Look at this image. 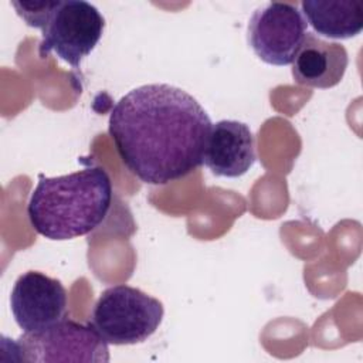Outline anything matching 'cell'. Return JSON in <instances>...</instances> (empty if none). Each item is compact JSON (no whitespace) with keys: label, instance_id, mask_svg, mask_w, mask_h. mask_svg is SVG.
Returning a JSON list of instances; mask_svg holds the SVG:
<instances>
[{"label":"cell","instance_id":"1","mask_svg":"<svg viewBox=\"0 0 363 363\" xmlns=\"http://www.w3.org/2000/svg\"><path fill=\"white\" fill-rule=\"evenodd\" d=\"M211 126L190 94L169 84H147L113 105L108 130L128 170L146 184L162 186L203 164Z\"/></svg>","mask_w":363,"mask_h":363},{"label":"cell","instance_id":"2","mask_svg":"<svg viewBox=\"0 0 363 363\" xmlns=\"http://www.w3.org/2000/svg\"><path fill=\"white\" fill-rule=\"evenodd\" d=\"M111 203L109 174L99 166H88L57 177L38 174L27 216L40 235L62 241L95 230L106 217Z\"/></svg>","mask_w":363,"mask_h":363},{"label":"cell","instance_id":"3","mask_svg":"<svg viewBox=\"0 0 363 363\" xmlns=\"http://www.w3.org/2000/svg\"><path fill=\"white\" fill-rule=\"evenodd\" d=\"M163 303L129 285H113L96 299L91 323L108 345L123 346L147 340L160 326Z\"/></svg>","mask_w":363,"mask_h":363},{"label":"cell","instance_id":"4","mask_svg":"<svg viewBox=\"0 0 363 363\" xmlns=\"http://www.w3.org/2000/svg\"><path fill=\"white\" fill-rule=\"evenodd\" d=\"M10 346L16 362H109L108 343L92 323L71 319H61L37 332H24Z\"/></svg>","mask_w":363,"mask_h":363},{"label":"cell","instance_id":"5","mask_svg":"<svg viewBox=\"0 0 363 363\" xmlns=\"http://www.w3.org/2000/svg\"><path fill=\"white\" fill-rule=\"evenodd\" d=\"M104 28L105 18L94 4L85 0L52 1L41 27L38 55L44 58L55 52L58 58L78 69L81 61L99 43Z\"/></svg>","mask_w":363,"mask_h":363},{"label":"cell","instance_id":"6","mask_svg":"<svg viewBox=\"0 0 363 363\" xmlns=\"http://www.w3.org/2000/svg\"><path fill=\"white\" fill-rule=\"evenodd\" d=\"M308 23L295 4L272 1L258 7L247 28V40L255 55L277 67L292 64L306 35Z\"/></svg>","mask_w":363,"mask_h":363},{"label":"cell","instance_id":"7","mask_svg":"<svg viewBox=\"0 0 363 363\" xmlns=\"http://www.w3.org/2000/svg\"><path fill=\"white\" fill-rule=\"evenodd\" d=\"M10 306L23 332H37L64 319L67 291L60 279L40 271H27L13 285Z\"/></svg>","mask_w":363,"mask_h":363},{"label":"cell","instance_id":"8","mask_svg":"<svg viewBox=\"0 0 363 363\" xmlns=\"http://www.w3.org/2000/svg\"><path fill=\"white\" fill-rule=\"evenodd\" d=\"M255 139L250 126L223 119L211 126L203 163L220 177H240L255 163Z\"/></svg>","mask_w":363,"mask_h":363},{"label":"cell","instance_id":"9","mask_svg":"<svg viewBox=\"0 0 363 363\" xmlns=\"http://www.w3.org/2000/svg\"><path fill=\"white\" fill-rule=\"evenodd\" d=\"M347 64V51L342 44L306 33L292 61V77L301 85L326 89L342 81Z\"/></svg>","mask_w":363,"mask_h":363},{"label":"cell","instance_id":"10","mask_svg":"<svg viewBox=\"0 0 363 363\" xmlns=\"http://www.w3.org/2000/svg\"><path fill=\"white\" fill-rule=\"evenodd\" d=\"M302 14L315 33L333 40H347L363 28V6L359 0H303Z\"/></svg>","mask_w":363,"mask_h":363}]
</instances>
